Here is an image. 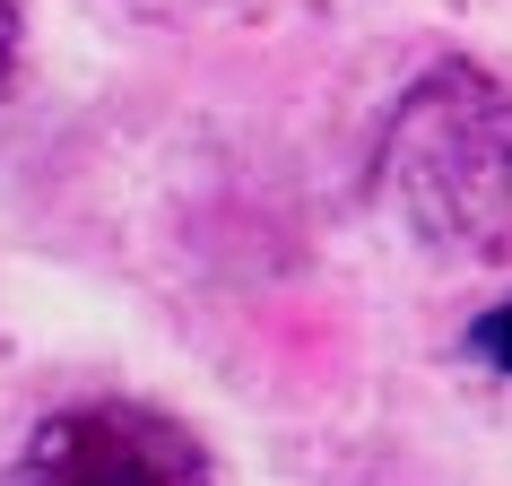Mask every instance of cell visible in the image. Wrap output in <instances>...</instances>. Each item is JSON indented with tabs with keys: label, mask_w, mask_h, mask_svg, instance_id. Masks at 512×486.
<instances>
[{
	"label": "cell",
	"mask_w": 512,
	"mask_h": 486,
	"mask_svg": "<svg viewBox=\"0 0 512 486\" xmlns=\"http://www.w3.org/2000/svg\"><path fill=\"white\" fill-rule=\"evenodd\" d=\"M374 191L443 261H512V87L486 61H434L391 96Z\"/></svg>",
	"instance_id": "6da1fadb"
},
{
	"label": "cell",
	"mask_w": 512,
	"mask_h": 486,
	"mask_svg": "<svg viewBox=\"0 0 512 486\" xmlns=\"http://www.w3.org/2000/svg\"><path fill=\"white\" fill-rule=\"evenodd\" d=\"M0 486H217L209 443L148 400H70L35 417Z\"/></svg>",
	"instance_id": "7a4b0ae2"
},
{
	"label": "cell",
	"mask_w": 512,
	"mask_h": 486,
	"mask_svg": "<svg viewBox=\"0 0 512 486\" xmlns=\"http://www.w3.org/2000/svg\"><path fill=\"white\" fill-rule=\"evenodd\" d=\"M469 356H478L486 374H512V304H486L478 322H469Z\"/></svg>",
	"instance_id": "3957f363"
},
{
	"label": "cell",
	"mask_w": 512,
	"mask_h": 486,
	"mask_svg": "<svg viewBox=\"0 0 512 486\" xmlns=\"http://www.w3.org/2000/svg\"><path fill=\"white\" fill-rule=\"evenodd\" d=\"M18 44H27V0H0V96L18 79Z\"/></svg>",
	"instance_id": "277c9868"
}]
</instances>
